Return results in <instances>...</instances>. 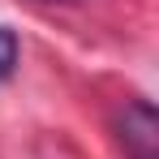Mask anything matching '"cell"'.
Segmentation results:
<instances>
[{
	"instance_id": "cell-2",
	"label": "cell",
	"mask_w": 159,
	"mask_h": 159,
	"mask_svg": "<svg viewBox=\"0 0 159 159\" xmlns=\"http://www.w3.org/2000/svg\"><path fill=\"white\" fill-rule=\"evenodd\" d=\"M13 65H17V39H13V30L0 26V78H9Z\"/></svg>"
},
{
	"instance_id": "cell-1",
	"label": "cell",
	"mask_w": 159,
	"mask_h": 159,
	"mask_svg": "<svg viewBox=\"0 0 159 159\" xmlns=\"http://www.w3.org/2000/svg\"><path fill=\"white\" fill-rule=\"evenodd\" d=\"M120 142L129 159H159V116L146 99H133L120 112Z\"/></svg>"
}]
</instances>
